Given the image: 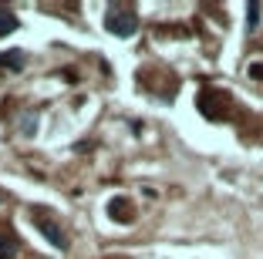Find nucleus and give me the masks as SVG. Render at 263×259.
<instances>
[{"mask_svg": "<svg viewBox=\"0 0 263 259\" xmlns=\"http://www.w3.org/2000/svg\"><path fill=\"white\" fill-rule=\"evenodd\" d=\"M105 27H108L115 37H132L135 27H139V17L132 14L128 7H111L108 14H105Z\"/></svg>", "mask_w": 263, "mask_h": 259, "instance_id": "obj_1", "label": "nucleus"}, {"mask_svg": "<svg viewBox=\"0 0 263 259\" xmlns=\"http://www.w3.org/2000/svg\"><path fill=\"white\" fill-rule=\"evenodd\" d=\"M37 229H41V236H44V239H47L51 246H58V249H64V246H68V236H64L61 229H58V222L44 219L41 212H37Z\"/></svg>", "mask_w": 263, "mask_h": 259, "instance_id": "obj_2", "label": "nucleus"}, {"mask_svg": "<svg viewBox=\"0 0 263 259\" xmlns=\"http://www.w3.org/2000/svg\"><path fill=\"white\" fill-rule=\"evenodd\" d=\"M24 61H27V54H24V51H7V54H0V64H4V71H21Z\"/></svg>", "mask_w": 263, "mask_h": 259, "instance_id": "obj_3", "label": "nucleus"}, {"mask_svg": "<svg viewBox=\"0 0 263 259\" xmlns=\"http://www.w3.org/2000/svg\"><path fill=\"white\" fill-rule=\"evenodd\" d=\"M10 31H17V17H14V10L0 7V37H7Z\"/></svg>", "mask_w": 263, "mask_h": 259, "instance_id": "obj_4", "label": "nucleus"}, {"mask_svg": "<svg viewBox=\"0 0 263 259\" xmlns=\"http://www.w3.org/2000/svg\"><path fill=\"white\" fill-rule=\"evenodd\" d=\"M108 212H111V219H122V222H128V219H132V209L125 206L122 198H115V202H111V206H108Z\"/></svg>", "mask_w": 263, "mask_h": 259, "instance_id": "obj_5", "label": "nucleus"}, {"mask_svg": "<svg viewBox=\"0 0 263 259\" xmlns=\"http://www.w3.org/2000/svg\"><path fill=\"white\" fill-rule=\"evenodd\" d=\"M14 249H17V243L7 232H0V259H14Z\"/></svg>", "mask_w": 263, "mask_h": 259, "instance_id": "obj_6", "label": "nucleus"}, {"mask_svg": "<svg viewBox=\"0 0 263 259\" xmlns=\"http://www.w3.org/2000/svg\"><path fill=\"white\" fill-rule=\"evenodd\" d=\"M256 21H260V4H250V7H247V27H250V31L256 27Z\"/></svg>", "mask_w": 263, "mask_h": 259, "instance_id": "obj_7", "label": "nucleus"}, {"mask_svg": "<svg viewBox=\"0 0 263 259\" xmlns=\"http://www.w3.org/2000/svg\"><path fill=\"white\" fill-rule=\"evenodd\" d=\"M250 74H253V77H263V64H253V68H250Z\"/></svg>", "mask_w": 263, "mask_h": 259, "instance_id": "obj_8", "label": "nucleus"}, {"mask_svg": "<svg viewBox=\"0 0 263 259\" xmlns=\"http://www.w3.org/2000/svg\"><path fill=\"white\" fill-rule=\"evenodd\" d=\"M4 198H7V195H4V189H0V202H4Z\"/></svg>", "mask_w": 263, "mask_h": 259, "instance_id": "obj_9", "label": "nucleus"}]
</instances>
